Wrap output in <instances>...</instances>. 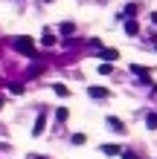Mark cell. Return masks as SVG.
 I'll return each instance as SVG.
<instances>
[{
    "label": "cell",
    "instance_id": "obj_6",
    "mask_svg": "<svg viewBox=\"0 0 157 159\" xmlns=\"http://www.w3.org/2000/svg\"><path fill=\"white\" fill-rule=\"evenodd\" d=\"M102 151L108 156H119V153H122V148H119V145H102Z\"/></svg>",
    "mask_w": 157,
    "mask_h": 159
},
{
    "label": "cell",
    "instance_id": "obj_17",
    "mask_svg": "<svg viewBox=\"0 0 157 159\" xmlns=\"http://www.w3.org/2000/svg\"><path fill=\"white\" fill-rule=\"evenodd\" d=\"M0 107H3V98H0Z\"/></svg>",
    "mask_w": 157,
    "mask_h": 159
},
{
    "label": "cell",
    "instance_id": "obj_10",
    "mask_svg": "<svg viewBox=\"0 0 157 159\" xmlns=\"http://www.w3.org/2000/svg\"><path fill=\"white\" fill-rule=\"evenodd\" d=\"M99 72H102V75H110V72H114V64H108V61H105L102 67H99Z\"/></svg>",
    "mask_w": 157,
    "mask_h": 159
},
{
    "label": "cell",
    "instance_id": "obj_9",
    "mask_svg": "<svg viewBox=\"0 0 157 159\" xmlns=\"http://www.w3.org/2000/svg\"><path fill=\"white\" fill-rule=\"evenodd\" d=\"M145 125H149L151 130H157V113H149V116H145Z\"/></svg>",
    "mask_w": 157,
    "mask_h": 159
},
{
    "label": "cell",
    "instance_id": "obj_13",
    "mask_svg": "<svg viewBox=\"0 0 157 159\" xmlns=\"http://www.w3.org/2000/svg\"><path fill=\"white\" fill-rule=\"evenodd\" d=\"M85 142H87L85 133H76V136H73V145H85Z\"/></svg>",
    "mask_w": 157,
    "mask_h": 159
},
{
    "label": "cell",
    "instance_id": "obj_2",
    "mask_svg": "<svg viewBox=\"0 0 157 159\" xmlns=\"http://www.w3.org/2000/svg\"><path fill=\"white\" fill-rule=\"evenodd\" d=\"M87 96L90 98H110V90H105V87H87Z\"/></svg>",
    "mask_w": 157,
    "mask_h": 159
},
{
    "label": "cell",
    "instance_id": "obj_16",
    "mask_svg": "<svg viewBox=\"0 0 157 159\" xmlns=\"http://www.w3.org/2000/svg\"><path fill=\"white\" fill-rule=\"evenodd\" d=\"M151 20H154V23H157V12H154V15H151Z\"/></svg>",
    "mask_w": 157,
    "mask_h": 159
},
{
    "label": "cell",
    "instance_id": "obj_4",
    "mask_svg": "<svg viewBox=\"0 0 157 159\" xmlns=\"http://www.w3.org/2000/svg\"><path fill=\"white\" fill-rule=\"evenodd\" d=\"M108 127H110V130H116V133H125V125H122L116 116H108Z\"/></svg>",
    "mask_w": 157,
    "mask_h": 159
},
{
    "label": "cell",
    "instance_id": "obj_14",
    "mask_svg": "<svg viewBox=\"0 0 157 159\" xmlns=\"http://www.w3.org/2000/svg\"><path fill=\"white\" fill-rule=\"evenodd\" d=\"M44 46H55V35H44Z\"/></svg>",
    "mask_w": 157,
    "mask_h": 159
},
{
    "label": "cell",
    "instance_id": "obj_8",
    "mask_svg": "<svg viewBox=\"0 0 157 159\" xmlns=\"http://www.w3.org/2000/svg\"><path fill=\"white\" fill-rule=\"evenodd\" d=\"M52 90H55V96H64V98H67V96H70V90H67V87H64V84H55V87H52Z\"/></svg>",
    "mask_w": 157,
    "mask_h": 159
},
{
    "label": "cell",
    "instance_id": "obj_5",
    "mask_svg": "<svg viewBox=\"0 0 157 159\" xmlns=\"http://www.w3.org/2000/svg\"><path fill=\"white\" fill-rule=\"evenodd\" d=\"M99 58H105L108 64H114V61L119 58V52H116V49H102V52H99Z\"/></svg>",
    "mask_w": 157,
    "mask_h": 159
},
{
    "label": "cell",
    "instance_id": "obj_11",
    "mask_svg": "<svg viewBox=\"0 0 157 159\" xmlns=\"http://www.w3.org/2000/svg\"><path fill=\"white\" fill-rule=\"evenodd\" d=\"M55 116H58V121H67V116H70V110H67V107H58V113H55Z\"/></svg>",
    "mask_w": 157,
    "mask_h": 159
},
{
    "label": "cell",
    "instance_id": "obj_1",
    "mask_svg": "<svg viewBox=\"0 0 157 159\" xmlns=\"http://www.w3.org/2000/svg\"><path fill=\"white\" fill-rule=\"evenodd\" d=\"M15 49H17V52H23L26 58H38V52H35V43H32L29 35H17V38H15Z\"/></svg>",
    "mask_w": 157,
    "mask_h": 159
},
{
    "label": "cell",
    "instance_id": "obj_7",
    "mask_svg": "<svg viewBox=\"0 0 157 159\" xmlns=\"http://www.w3.org/2000/svg\"><path fill=\"white\" fill-rule=\"evenodd\" d=\"M125 32L131 35V38H134V35H140V26H137V20H128V23H125Z\"/></svg>",
    "mask_w": 157,
    "mask_h": 159
},
{
    "label": "cell",
    "instance_id": "obj_15",
    "mask_svg": "<svg viewBox=\"0 0 157 159\" xmlns=\"http://www.w3.org/2000/svg\"><path fill=\"white\" fill-rule=\"evenodd\" d=\"M122 159H140L137 153H122Z\"/></svg>",
    "mask_w": 157,
    "mask_h": 159
},
{
    "label": "cell",
    "instance_id": "obj_12",
    "mask_svg": "<svg viewBox=\"0 0 157 159\" xmlns=\"http://www.w3.org/2000/svg\"><path fill=\"white\" fill-rule=\"evenodd\" d=\"M9 90H12V93H17V96H21V93H23V84H17V81H15V84H9Z\"/></svg>",
    "mask_w": 157,
    "mask_h": 159
},
{
    "label": "cell",
    "instance_id": "obj_18",
    "mask_svg": "<svg viewBox=\"0 0 157 159\" xmlns=\"http://www.w3.org/2000/svg\"><path fill=\"white\" fill-rule=\"evenodd\" d=\"M47 3H50V0H47Z\"/></svg>",
    "mask_w": 157,
    "mask_h": 159
},
{
    "label": "cell",
    "instance_id": "obj_3",
    "mask_svg": "<svg viewBox=\"0 0 157 159\" xmlns=\"http://www.w3.org/2000/svg\"><path fill=\"white\" fill-rule=\"evenodd\" d=\"M44 125H47V116L41 113L38 119H35V127H32V136H41V133H44Z\"/></svg>",
    "mask_w": 157,
    "mask_h": 159
}]
</instances>
